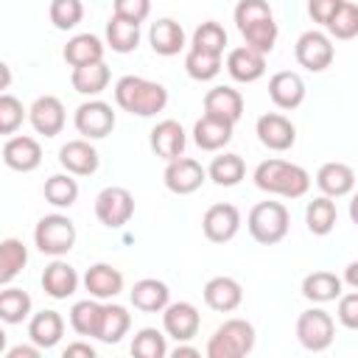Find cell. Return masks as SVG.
I'll use <instances>...</instances> for the list:
<instances>
[{"label": "cell", "mask_w": 358, "mask_h": 358, "mask_svg": "<svg viewBox=\"0 0 358 358\" xmlns=\"http://www.w3.org/2000/svg\"><path fill=\"white\" fill-rule=\"evenodd\" d=\"M115 103L137 117H151L165 109L168 90L159 81H148L140 76H123L115 84Z\"/></svg>", "instance_id": "1"}, {"label": "cell", "mask_w": 358, "mask_h": 358, "mask_svg": "<svg viewBox=\"0 0 358 358\" xmlns=\"http://www.w3.org/2000/svg\"><path fill=\"white\" fill-rule=\"evenodd\" d=\"M255 185L271 196L302 199L310 187V173L302 165H294L285 159H263L255 168Z\"/></svg>", "instance_id": "2"}, {"label": "cell", "mask_w": 358, "mask_h": 358, "mask_svg": "<svg viewBox=\"0 0 358 358\" xmlns=\"http://www.w3.org/2000/svg\"><path fill=\"white\" fill-rule=\"evenodd\" d=\"M255 350V327L246 319H227L207 341V358H243Z\"/></svg>", "instance_id": "3"}, {"label": "cell", "mask_w": 358, "mask_h": 358, "mask_svg": "<svg viewBox=\"0 0 358 358\" xmlns=\"http://www.w3.org/2000/svg\"><path fill=\"white\" fill-rule=\"evenodd\" d=\"M288 224H291V215L280 201H260L249 210V218H246L249 235L263 246L280 243L288 235Z\"/></svg>", "instance_id": "4"}, {"label": "cell", "mask_w": 358, "mask_h": 358, "mask_svg": "<svg viewBox=\"0 0 358 358\" xmlns=\"http://www.w3.org/2000/svg\"><path fill=\"white\" fill-rule=\"evenodd\" d=\"M34 243L42 255L62 257L76 246V224L62 213L45 215V218H39V224L34 229Z\"/></svg>", "instance_id": "5"}, {"label": "cell", "mask_w": 358, "mask_h": 358, "mask_svg": "<svg viewBox=\"0 0 358 358\" xmlns=\"http://www.w3.org/2000/svg\"><path fill=\"white\" fill-rule=\"evenodd\" d=\"M296 338L310 352H324L336 338V322L327 310L310 308L296 319Z\"/></svg>", "instance_id": "6"}, {"label": "cell", "mask_w": 358, "mask_h": 358, "mask_svg": "<svg viewBox=\"0 0 358 358\" xmlns=\"http://www.w3.org/2000/svg\"><path fill=\"white\" fill-rule=\"evenodd\" d=\"M95 215L103 227L109 229H120L123 224H129V218L134 215V196L126 187H103L95 196Z\"/></svg>", "instance_id": "7"}, {"label": "cell", "mask_w": 358, "mask_h": 358, "mask_svg": "<svg viewBox=\"0 0 358 358\" xmlns=\"http://www.w3.org/2000/svg\"><path fill=\"white\" fill-rule=\"evenodd\" d=\"M294 56L299 62V67L310 70V73H322L333 64V56H336V48L330 42L327 34L322 31H305L296 45H294Z\"/></svg>", "instance_id": "8"}, {"label": "cell", "mask_w": 358, "mask_h": 358, "mask_svg": "<svg viewBox=\"0 0 358 358\" xmlns=\"http://www.w3.org/2000/svg\"><path fill=\"white\" fill-rule=\"evenodd\" d=\"M78 134H84L87 140H101L106 134H112L115 129V112L106 101H84L78 109H76V117H73Z\"/></svg>", "instance_id": "9"}, {"label": "cell", "mask_w": 358, "mask_h": 358, "mask_svg": "<svg viewBox=\"0 0 358 358\" xmlns=\"http://www.w3.org/2000/svg\"><path fill=\"white\" fill-rule=\"evenodd\" d=\"M201 229H204V238L213 241V243H227L238 235L241 229V213L235 204L229 201H218L213 207H207L204 218H201Z\"/></svg>", "instance_id": "10"}, {"label": "cell", "mask_w": 358, "mask_h": 358, "mask_svg": "<svg viewBox=\"0 0 358 358\" xmlns=\"http://www.w3.org/2000/svg\"><path fill=\"white\" fill-rule=\"evenodd\" d=\"M162 179H165V187H168L171 193L187 196V193H196V190L204 185L207 171L201 168V162H196V159H190V157H176V159L168 162Z\"/></svg>", "instance_id": "11"}, {"label": "cell", "mask_w": 358, "mask_h": 358, "mask_svg": "<svg viewBox=\"0 0 358 358\" xmlns=\"http://www.w3.org/2000/svg\"><path fill=\"white\" fill-rule=\"evenodd\" d=\"M255 131H257V140H260L268 151H288V148L296 143V129H294V123H291L285 115H280V112H266V115H260Z\"/></svg>", "instance_id": "12"}, {"label": "cell", "mask_w": 358, "mask_h": 358, "mask_svg": "<svg viewBox=\"0 0 358 358\" xmlns=\"http://www.w3.org/2000/svg\"><path fill=\"white\" fill-rule=\"evenodd\" d=\"M162 327L173 341H190L201 327V316L190 302H171L162 310Z\"/></svg>", "instance_id": "13"}, {"label": "cell", "mask_w": 358, "mask_h": 358, "mask_svg": "<svg viewBox=\"0 0 358 358\" xmlns=\"http://www.w3.org/2000/svg\"><path fill=\"white\" fill-rule=\"evenodd\" d=\"M28 120L36 134L56 137L64 129V103L56 95H39L28 109Z\"/></svg>", "instance_id": "14"}, {"label": "cell", "mask_w": 358, "mask_h": 358, "mask_svg": "<svg viewBox=\"0 0 358 358\" xmlns=\"http://www.w3.org/2000/svg\"><path fill=\"white\" fill-rule=\"evenodd\" d=\"M227 73L241 84H252V81L263 78V73H266V53H260L249 45L232 48L227 53Z\"/></svg>", "instance_id": "15"}, {"label": "cell", "mask_w": 358, "mask_h": 358, "mask_svg": "<svg viewBox=\"0 0 358 358\" xmlns=\"http://www.w3.org/2000/svg\"><path fill=\"white\" fill-rule=\"evenodd\" d=\"M268 98L277 109H296L305 101V81L294 70H280L268 78Z\"/></svg>", "instance_id": "16"}, {"label": "cell", "mask_w": 358, "mask_h": 358, "mask_svg": "<svg viewBox=\"0 0 358 358\" xmlns=\"http://www.w3.org/2000/svg\"><path fill=\"white\" fill-rule=\"evenodd\" d=\"M3 162L11 168V171H20V173H28L34 168H39L42 162V145L28 137V134H17V137H8L3 143Z\"/></svg>", "instance_id": "17"}, {"label": "cell", "mask_w": 358, "mask_h": 358, "mask_svg": "<svg viewBox=\"0 0 358 358\" xmlns=\"http://www.w3.org/2000/svg\"><path fill=\"white\" fill-rule=\"evenodd\" d=\"M59 162L73 176H90V173L98 171V162L101 159H98V151L90 145V140L81 137V140H67L59 148Z\"/></svg>", "instance_id": "18"}, {"label": "cell", "mask_w": 358, "mask_h": 358, "mask_svg": "<svg viewBox=\"0 0 358 358\" xmlns=\"http://www.w3.org/2000/svg\"><path fill=\"white\" fill-rule=\"evenodd\" d=\"M232 126H235V123L204 112V115L196 120V126H193V140H196V145H199L201 151H221V148L232 140Z\"/></svg>", "instance_id": "19"}, {"label": "cell", "mask_w": 358, "mask_h": 358, "mask_svg": "<svg viewBox=\"0 0 358 358\" xmlns=\"http://www.w3.org/2000/svg\"><path fill=\"white\" fill-rule=\"evenodd\" d=\"M185 143H187V137H185V129H182V123H176V120H159L154 129H151V151L157 154V157H162V159H176V157H182V151H185Z\"/></svg>", "instance_id": "20"}, {"label": "cell", "mask_w": 358, "mask_h": 358, "mask_svg": "<svg viewBox=\"0 0 358 358\" xmlns=\"http://www.w3.org/2000/svg\"><path fill=\"white\" fill-rule=\"evenodd\" d=\"M129 299L137 310L143 313H159L171 305V291L162 280H154V277H145V280H137L134 288L129 291Z\"/></svg>", "instance_id": "21"}, {"label": "cell", "mask_w": 358, "mask_h": 358, "mask_svg": "<svg viewBox=\"0 0 358 358\" xmlns=\"http://www.w3.org/2000/svg\"><path fill=\"white\" fill-rule=\"evenodd\" d=\"M84 288L95 299H115L123 291V274L109 263H95L84 274Z\"/></svg>", "instance_id": "22"}, {"label": "cell", "mask_w": 358, "mask_h": 358, "mask_svg": "<svg viewBox=\"0 0 358 358\" xmlns=\"http://www.w3.org/2000/svg\"><path fill=\"white\" fill-rule=\"evenodd\" d=\"M204 302L218 313H229L243 302V288L232 277H213L204 285Z\"/></svg>", "instance_id": "23"}, {"label": "cell", "mask_w": 358, "mask_h": 358, "mask_svg": "<svg viewBox=\"0 0 358 358\" xmlns=\"http://www.w3.org/2000/svg\"><path fill=\"white\" fill-rule=\"evenodd\" d=\"M316 185L324 196L341 199L355 187V171L347 162H324L316 171Z\"/></svg>", "instance_id": "24"}, {"label": "cell", "mask_w": 358, "mask_h": 358, "mask_svg": "<svg viewBox=\"0 0 358 358\" xmlns=\"http://www.w3.org/2000/svg\"><path fill=\"white\" fill-rule=\"evenodd\" d=\"M42 288L53 299H67L78 288V271L64 260H53L42 271Z\"/></svg>", "instance_id": "25"}, {"label": "cell", "mask_w": 358, "mask_h": 358, "mask_svg": "<svg viewBox=\"0 0 358 358\" xmlns=\"http://www.w3.org/2000/svg\"><path fill=\"white\" fill-rule=\"evenodd\" d=\"M62 336H64V319H62V313H56V310H39V313L31 316V322H28V338L36 347L50 350V347H56L62 341Z\"/></svg>", "instance_id": "26"}, {"label": "cell", "mask_w": 358, "mask_h": 358, "mask_svg": "<svg viewBox=\"0 0 358 358\" xmlns=\"http://www.w3.org/2000/svg\"><path fill=\"white\" fill-rule=\"evenodd\" d=\"M204 112L215 115V117H224L229 123H238L241 115H243V95L232 87H213L204 95Z\"/></svg>", "instance_id": "27"}, {"label": "cell", "mask_w": 358, "mask_h": 358, "mask_svg": "<svg viewBox=\"0 0 358 358\" xmlns=\"http://www.w3.org/2000/svg\"><path fill=\"white\" fill-rule=\"evenodd\" d=\"M148 42H151L154 53H159V56H176L185 48V31H182V25L176 20L162 17V20L151 22Z\"/></svg>", "instance_id": "28"}, {"label": "cell", "mask_w": 358, "mask_h": 358, "mask_svg": "<svg viewBox=\"0 0 358 358\" xmlns=\"http://www.w3.org/2000/svg\"><path fill=\"white\" fill-rule=\"evenodd\" d=\"M64 62L70 67H84V64H95V62H103V42L95 36V34H76L64 50H62Z\"/></svg>", "instance_id": "29"}, {"label": "cell", "mask_w": 358, "mask_h": 358, "mask_svg": "<svg viewBox=\"0 0 358 358\" xmlns=\"http://www.w3.org/2000/svg\"><path fill=\"white\" fill-rule=\"evenodd\" d=\"M341 285L344 280L336 277L333 271H310L305 280H302V296L310 299V302H333L341 296Z\"/></svg>", "instance_id": "30"}, {"label": "cell", "mask_w": 358, "mask_h": 358, "mask_svg": "<svg viewBox=\"0 0 358 358\" xmlns=\"http://www.w3.org/2000/svg\"><path fill=\"white\" fill-rule=\"evenodd\" d=\"M112 73L103 62H95V64H84V67H73V76H70V84L76 92L81 95H101L109 84Z\"/></svg>", "instance_id": "31"}, {"label": "cell", "mask_w": 358, "mask_h": 358, "mask_svg": "<svg viewBox=\"0 0 358 358\" xmlns=\"http://www.w3.org/2000/svg\"><path fill=\"white\" fill-rule=\"evenodd\" d=\"M336 218H338V213H336V201H333L330 196H316V199L308 201V207H305V224H308V229H310L313 235H319V238L333 232Z\"/></svg>", "instance_id": "32"}, {"label": "cell", "mask_w": 358, "mask_h": 358, "mask_svg": "<svg viewBox=\"0 0 358 358\" xmlns=\"http://www.w3.org/2000/svg\"><path fill=\"white\" fill-rule=\"evenodd\" d=\"M101 316H103V305L90 296V299H81L70 308V327L78 333V336H95L98 338V330H101Z\"/></svg>", "instance_id": "33"}, {"label": "cell", "mask_w": 358, "mask_h": 358, "mask_svg": "<svg viewBox=\"0 0 358 358\" xmlns=\"http://www.w3.org/2000/svg\"><path fill=\"white\" fill-rule=\"evenodd\" d=\"M106 45L115 53H131L140 45V25L112 14V20L106 22Z\"/></svg>", "instance_id": "34"}, {"label": "cell", "mask_w": 358, "mask_h": 358, "mask_svg": "<svg viewBox=\"0 0 358 358\" xmlns=\"http://www.w3.org/2000/svg\"><path fill=\"white\" fill-rule=\"evenodd\" d=\"M207 176L218 185V187H235L243 176H246V162H243V157L241 154H221V157H215L213 162H210V168H207Z\"/></svg>", "instance_id": "35"}, {"label": "cell", "mask_w": 358, "mask_h": 358, "mask_svg": "<svg viewBox=\"0 0 358 358\" xmlns=\"http://www.w3.org/2000/svg\"><path fill=\"white\" fill-rule=\"evenodd\" d=\"M131 327V313L123 305H103V316H101V330H98V341L103 344H117Z\"/></svg>", "instance_id": "36"}, {"label": "cell", "mask_w": 358, "mask_h": 358, "mask_svg": "<svg viewBox=\"0 0 358 358\" xmlns=\"http://www.w3.org/2000/svg\"><path fill=\"white\" fill-rule=\"evenodd\" d=\"M28 263V249L22 241L17 238H6L0 241V282L8 285Z\"/></svg>", "instance_id": "37"}, {"label": "cell", "mask_w": 358, "mask_h": 358, "mask_svg": "<svg viewBox=\"0 0 358 358\" xmlns=\"http://www.w3.org/2000/svg\"><path fill=\"white\" fill-rule=\"evenodd\" d=\"M28 313H31V296H28V291L3 285V291H0V319L6 324H20V322L28 319Z\"/></svg>", "instance_id": "38"}, {"label": "cell", "mask_w": 358, "mask_h": 358, "mask_svg": "<svg viewBox=\"0 0 358 358\" xmlns=\"http://www.w3.org/2000/svg\"><path fill=\"white\" fill-rule=\"evenodd\" d=\"M42 193H45L48 204H53V207H70L78 199V182L73 179V173H53V176L45 179Z\"/></svg>", "instance_id": "39"}, {"label": "cell", "mask_w": 358, "mask_h": 358, "mask_svg": "<svg viewBox=\"0 0 358 358\" xmlns=\"http://www.w3.org/2000/svg\"><path fill=\"white\" fill-rule=\"evenodd\" d=\"M185 70L193 81H213L221 73V56L190 48L187 56H185Z\"/></svg>", "instance_id": "40"}, {"label": "cell", "mask_w": 358, "mask_h": 358, "mask_svg": "<svg viewBox=\"0 0 358 358\" xmlns=\"http://www.w3.org/2000/svg\"><path fill=\"white\" fill-rule=\"evenodd\" d=\"M190 48L221 56V53H224V48H227V31L221 28V22L207 20V22H201V25L193 31V45H190Z\"/></svg>", "instance_id": "41"}, {"label": "cell", "mask_w": 358, "mask_h": 358, "mask_svg": "<svg viewBox=\"0 0 358 358\" xmlns=\"http://www.w3.org/2000/svg\"><path fill=\"white\" fill-rule=\"evenodd\" d=\"M324 28L330 31L333 39H355L358 36V6L344 0Z\"/></svg>", "instance_id": "42"}, {"label": "cell", "mask_w": 358, "mask_h": 358, "mask_svg": "<svg viewBox=\"0 0 358 358\" xmlns=\"http://www.w3.org/2000/svg\"><path fill=\"white\" fill-rule=\"evenodd\" d=\"M131 352L137 358H162V355H168L165 336L157 327H143V330H137V336L131 341Z\"/></svg>", "instance_id": "43"}, {"label": "cell", "mask_w": 358, "mask_h": 358, "mask_svg": "<svg viewBox=\"0 0 358 358\" xmlns=\"http://www.w3.org/2000/svg\"><path fill=\"white\" fill-rule=\"evenodd\" d=\"M241 36H243V42L249 48H255L260 53H271L274 50V42H277V22H274V17L271 20H263V22H255L246 31H241Z\"/></svg>", "instance_id": "44"}, {"label": "cell", "mask_w": 358, "mask_h": 358, "mask_svg": "<svg viewBox=\"0 0 358 358\" xmlns=\"http://www.w3.org/2000/svg\"><path fill=\"white\" fill-rule=\"evenodd\" d=\"M84 17V3L81 0H50V22L59 31H70L81 22Z\"/></svg>", "instance_id": "45"}, {"label": "cell", "mask_w": 358, "mask_h": 358, "mask_svg": "<svg viewBox=\"0 0 358 358\" xmlns=\"http://www.w3.org/2000/svg\"><path fill=\"white\" fill-rule=\"evenodd\" d=\"M271 17L274 14H271L266 0H238V6H235V25H238V31H246L249 25L271 20Z\"/></svg>", "instance_id": "46"}, {"label": "cell", "mask_w": 358, "mask_h": 358, "mask_svg": "<svg viewBox=\"0 0 358 358\" xmlns=\"http://www.w3.org/2000/svg\"><path fill=\"white\" fill-rule=\"evenodd\" d=\"M22 117H25L22 103L14 95L3 92L0 95V134H14L20 129V123H22Z\"/></svg>", "instance_id": "47"}, {"label": "cell", "mask_w": 358, "mask_h": 358, "mask_svg": "<svg viewBox=\"0 0 358 358\" xmlns=\"http://www.w3.org/2000/svg\"><path fill=\"white\" fill-rule=\"evenodd\" d=\"M112 6H115V14L117 17L131 20L137 25L151 14V0H112Z\"/></svg>", "instance_id": "48"}, {"label": "cell", "mask_w": 358, "mask_h": 358, "mask_svg": "<svg viewBox=\"0 0 358 358\" xmlns=\"http://www.w3.org/2000/svg\"><path fill=\"white\" fill-rule=\"evenodd\" d=\"M336 313H338V322L347 330H358V288L338 296V310Z\"/></svg>", "instance_id": "49"}, {"label": "cell", "mask_w": 358, "mask_h": 358, "mask_svg": "<svg viewBox=\"0 0 358 358\" xmlns=\"http://www.w3.org/2000/svg\"><path fill=\"white\" fill-rule=\"evenodd\" d=\"M344 0H308V14H310V20L313 22H319V25H327L330 22V17L338 11V6H341Z\"/></svg>", "instance_id": "50"}, {"label": "cell", "mask_w": 358, "mask_h": 358, "mask_svg": "<svg viewBox=\"0 0 358 358\" xmlns=\"http://www.w3.org/2000/svg\"><path fill=\"white\" fill-rule=\"evenodd\" d=\"M73 355H84V358H95V347L87 344V341H73L64 347V358H73Z\"/></svg>", "instance_id": "51"}, {"label": "cell", "mask_w": 358, "mask_h": 358, "mask_svg": "<svg viewBox=\"0 0 358 358\" xmlns=\"http://www.w3.org/2000/svg\"><path fill=\"white\" fill-rule=\"evenodd\" d=\"M39 350L42 347H28V344H17V347H11L8 352H6V358H39Z\"/></svg>", "instance_id": "52"}, {"label": "cell", "mask_w": 358, "mask_h": 358, "mask_svg": "<svg viewBox=\"0 0 358 358\" xmlns=\"http://www.w3.org/2000/svg\"><path fill=\"white\" fill-rule=\"evenodd\" d=\"M171 355H173V358H196V355H199V350H196V347H190V344H185V341H176V347L171 350Z\"/></svg>", "instance_id": "53"}, {"label": "cell", "mask_w": 358, "mask_h": 358, "mask_svg": "<svg viewBox=\"0 0 358 358\" xmlns=\"http://www.w3.org/2000/svg\"><path fill=\"white\" fill-rule=\"evenodd\" d=\"M350 288H358V260H352L347 268H344V277H341Z\"/></svg>", "instance_id": "54"}, {"label": "cell", "mask_w": 358, "mask_h": 358, "mask_svg": "<svg viewBox=\"0 0 358 358\" xmlns=\"http://www.w3.org/2000/svg\"><path fill=\"white\" fill-rule=\"evenodd\" d=\"M350 218H352V224L358 227V193H355L352 201H350Z\"/></svg>", "instance_id": "55"}, {"label": "cell", "mask_w": 358, "mask_h": 358, "mask_svg": "<svg viewBox=\"0 0 358 358\" xmlns=\"http://www.w3.org/2000/svg\"><path fill=\"white\" fill-rule=\"evenodd\" d=\"M0 73H3V84H0V90H8V84H11V73H8V64H0Z\"/></svg>", "instance_id": "56"}]
</instances>
